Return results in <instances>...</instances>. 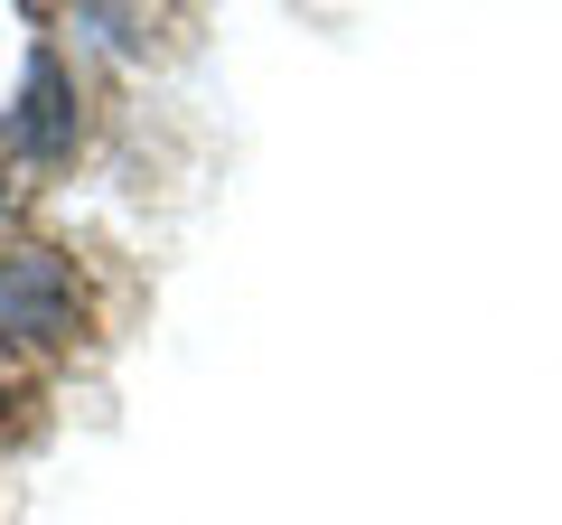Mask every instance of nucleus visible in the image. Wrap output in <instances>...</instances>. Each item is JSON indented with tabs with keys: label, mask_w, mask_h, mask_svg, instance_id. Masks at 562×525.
Wrapping results in <instances>:
<instances>
[{
	"label": "nucleus",
	"mask_w": 562,
	"mask_h": 525,
	"mask_svg": "<svg viewBox=\"0 0 562 525\" xmlns=\"http://www.w3.org/2000/svg\"><path fill=\"white\" fill-rule=\"evenodd\" d=\"M0 216H10V160H0Z\"/></svg>",
	"instance_id": "nucleus-3"
},
{
	"label": "nucleus",
	"mask_w": 562,
	"mask_h": 525,
	"mask_svg": "<svg viewBox=\"0 0 562 525\" xmlns=\"http://www.w3.org/2000/svg\"><path fill=\"white\" fill-rule=\"evenodd\" d=\"M85 142V94H76V66L57 57V47H29L20 66V94H10V113H0V160L20 169H66Z\"/></svg>",
	"instance_id": "nucleus-2"
},
{
	"label": "nucleus",
	"mask_w": 562,
	"mask_h": 525,
	"mask_svg": "<svg viewBox=\"0 0 562 525\" xmlns=\"http://www.w3.org/2000/svg\"><path fill=\"white\" fill-rule=\"evenodd\" d=\"M85 328V272L57 244H10L0 254V338L10 347H66Z\"/></svg>",
	"instance_id": "nucleus-1"
}]
</instances>
